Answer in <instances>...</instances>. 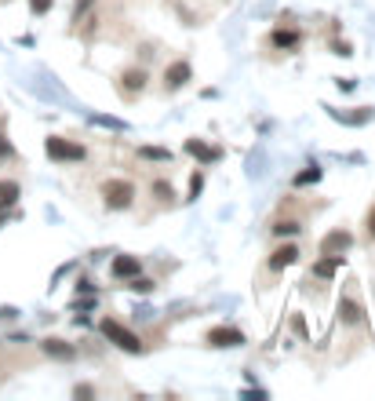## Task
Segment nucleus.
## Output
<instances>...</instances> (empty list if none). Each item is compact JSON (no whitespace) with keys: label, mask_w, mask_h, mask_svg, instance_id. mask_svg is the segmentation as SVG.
Masks as SVG:
<instances>
[{"label":"nucleus","mask_w":375,"mask_h":401,"mask_svg":"<svg viewBox=\"0 0 375 401\" xmlns=\"http://www.w3.org/2000/svg\"><path fill=\"white\" fill-rule=\"evenodd\" d=\"M135 201V186L128 179H106L102 183V204L109 212H124V208H132Z\"/></svg>","instance_id":"1"},{"label":"nucleus","mask_w":375,"mask_h":401,"mask_svg":"<svg viewBox=\"0 0 375 401\" xmlns=\"http://www.w3.org/2000/svg\"><path fill=\"white\" fill-rule=\"evenodd\" d=\"M102 335H106L109 343H117L121 350H128V354H142V340H139L132 328H124L121 321H109V317H106V321H102Z\"/></svg>","instance_id":"2"},{"label":"nucleus","mask_w":375,"mask_h":401,"mask_svg":"<svg viewBox=\"0 0 375 401\" xmlns=\"http://www.w3.org/2000/svg\"><path fill=\"white\" fill-rule=\"evenodd\" d=\"M44 150H47V157H52V160H84V157H88V150L80 146V142L59 139V135L47 139V142H44Z\"/></svg>","instance_id":"3"},{"label":"nucleus","mask_w":375,"mask_h":401,"mask_svg":"<svg viewBox=\"0 0 375 401\" xmlns=\"http://www.w3.org/2000/svg\"><path fill=\"white\" fill-rule=\"evenodd\" d=\"M350 245H353V234L350 230H332V234H324V241H321V255L342 259V252H346Z\"/></svg>","instance_id":"4"},{"label":"nucleus","mask_w":375,"mask_h":401,"mask_svg":"<svg viewBox=\"0 0 375 401\" xmlns=\"http://www.w3.org/2000/svg\"><path fill=\"white\" fill-rule=\"evenodd\" d=\"M204 340H208V347H244V332H240V328L219 325V328H211Z\"/></svg>","instance_id":"5"},{"label":"nucleus","mask_w":375,"mask_h":401,"mask_svg":"<svg viewBox=\"0 0 375 401\" xmlns=\"http://www.w3.org/2000/svg\"><path fill=\"white\" fill-rule=\"evenodd\" d=\"M190 77H193V66L178 59V62H171V66H164V88H171V91H175V88H183Z\"/></svg>","instance_id":"6"},{"label":"nucleus","mask_w":375,"mask_h":401,"mask_svg":"<svg viewBox=\"0 0 375 401\" xmlns=\"http://www.w3.org/2000/svg\"><path fill=\"white\" fill-rule=\"evenodd\" d=\"M142 270V263H139V255H117L113 259V278H121V281H128V278H135Z\"/></svg>","instance_id":"7"},{"label":"nucleus","mask_w":375,"mask_h":401,"mask_svg":"<svg viewBox=\"0 0 375 401\" xmlns=\"http://www.w3.org/2000/svg\"><path fill=\"white\" fill-rule=\"evenodd\" d=\"M299 259V248L296 245H281L273 255H270V270H284V266H291Z\"/></svg>","instance_id":"8"},{"label":"nucleus","mask_w":375,"mask_h":401,"mask_svg":"<svg viewBox=\"0 0 375 401\" xmlns=\"http://www.w3.org/2000/svg\"><path fill=\"white\" fill-rule=\"evenodd\" d=\"M44 354H47V358H59V361H73L77 350H73L66 340H44Z\"/></svg>","instance_id":"9"},{"label":"nucleus","mask_w":375,"mask_h":401,"mask_svg":"<svg viewBox=\"0 0 375 401\" xmlns=\"http://www.w3.org/2000/svg\"><path fill=\"white\" fill-rule=\"evenodd\" d=\"M19 183L15 179H0V212H8V208H15V201H19Z\"/></svg>","instance_id":"10"},{"label":"nucleus","mask_w":375,"mask_h":401,"mask_svg":"<svg viewBox=\"0 0 375 401\" xmlns=\"http://www.w3.org/2000/svg\"><path fill=\"white\" fill-rule=\"evenodd\" d=\"M339 317L346 321V325H361V321H365V310L357 307L353 299H342V303H339Z\"/></svg>","instance_id":"11"},{"label":"nucleus","mask_w":375,"mask_h":401,"mask_svg":"<svg viewBox=\"0 0 375 401\" xmlns=\"http://www.w3.org/2000/svg\"><path fill=\"white\" fill-rule=\"evenodd\" d=\"M121 84H124V91H128V95L142 91V88H146V70H124Z\"/></svg>","instance_id":"12"},{"label":"nucleus","mask_w":375,"mask_h":401,"mask_svg":"<svg viewBox=\"0 0 375 401\" xmlns=\"http://www.w3.org/2000/svg\"><path fill=\"white\" fill-rule=\"evenodd\" d=\"M186 153L201 157V160H219V150L215 146H204L201 139H186Z\"/></svg>","instance_id":"13"},{"label":"nucleus","mask_w":375,"mask_h":401,"mask_svg":"<svg viewBox=\"0 0 375 401\" xmlns=\"http://www.w3.org/2000/svg\"><path fill=\"white\" fill-rule=\"evenodd\" d=\"M273 47H296L303 37H299V29H273Z\"/></svg>","instance_id":"14"},{"label":"nucleus","mask_w":375,"mask_h":401,"mask_svg":"<svg viewBox=\"0 0 375 401\" xmlns=\"http://www.w3.org/2000/svg\"><path fill=\"white\" fill-rule=\"evenodd\" d=\"M332 117L335 121H346V124H365V121H372V109L361 106V114H339V109H332Z\"/></svg>","instance_id":"15"},{"label":"nucleus","mask_w":375,"mask_h":401,"mask_svg":"<svg viewBox=\"0 0 375 401\" xmlns=\"http://www.w3.org/2000/svg\"><path fill=\"white\" fill-rule=\"evenodd\" d=\"M339 263H342V259H332V255H324V259H321V263L314 266V274H317V278H332Z\"/></svg>","instance_id":"16"},{"label":"nucleus","mask_w":375,"mask_h":401,"mask_svg":"<svg viewBox=\"0 0 375 401\" xmlns=\"http://www.w3.org/2000/svg\"><path fill=\"white\" fill-rule=\"evenodd\" d=\"M317 179H321V168H317V165H309L306 172L296 175V186H309V183H317Z\"/></svg>","instance_id":"17"},{"label":"nucleus","mask_w":375,"mask_h":401,"mask_svg":"<svg viewBox=\"0 0 375 401\" xmlns=\"http://www.w3.org/2000/svg\"><path fill=\"white\" fill-rule=\"evenodd\" d=\"M139 157H146V160H171V153H168V150H160V146H142Z\"/></svg>","instance_id":"18"},{"label":"nucleus","mask_w":375,"mask_h":401,"mask_svg":"<svg viewBox=\"0 0 375 401\" xmlns=\"http://www.w3.org/2000/svg\"><path fill=\"white\" fill-rule=\"evenodd\" d=\"M296 230H299V222H291V219H281V222H273V234H277V237H291Z\"/></svg>","instance_id":"19"},{"label":"nucleus","mask_w":375,"mask_h":401,"mask_svg":"<svg viewBox=\"0 0 375 401\" xmlns=\"http://www.w3.org/2000/svg\"><path fill=\"white\" fill-rule=\"evenodd\" d=\"M153 194H157V201H171V197H175V190H171V183L157 179V183H153Z\"/></svg>","instance_id":"20"},{"label":"nucleus","mask_w":375,"mask_h":401,"mask_svg":"<svg viewBox=\"0 0 375 401\" xmlns=\"http://www.w3.org/2000/svg\"><path fill=\"white\" fill-rule=\"evenodd\" d=\"M128 288H132V292H142V296H146V292H153V281H146V278H139V274H135V278H128Z\"/></svg>","instance_id":"21"},{"label":"nucleus","mask_w":375,"mask_h":401,"mask_svg":"<svg viewBox=\"0 0 375 401\" xmlns=\"http://www.w3.org/2000/svg\"><path fill=\"white\" fill-rule=\"evenodd\" d=\"M201 190H204V175L197 172V175H193V179H190V197L197 201V194H201Z\"/></svg>","instance_id":"22"},{"label":"nucleus","mask_w":375,"mask_h":401,"mask_svg":"<svg viewBox=\"0 0 375 401\" xmlns=\"http://www.w3.org/2000/svg\"><path fill=\"white\" fill-rule=\"evenodd\" d=\"M55 0H29V8H33V15H44V11H52Z\"/></svg>","instance_id":"23"},{"label":"nucleus","mask_w":375,"mask_h":401,"mask_svg":"<svg viewBox=\"0 0 375 401\" xmlns=\"http://www.w3.org/2000/svg\"><path fill=\"white\" fill-rule=\"evenodd\" d=\"M365 227H368V237L375 241V208H372V212H368V219H365Z\"/></svg>","instance_id":"24"},{"label":"nucleus","mask_w":375,"mask_h":401,"mask_svg":"<svg viewBox=\"0 0 375 401\" xmlns=\"http://www.w3.org/2000/svg\"><path fill=\"white\" fill-rule=\"evenodd\" d=\"M332 47H335V55H353V52H350V44H346V40H335Z\"/></svg>","instance_id":"25"},{"label":"nucleus","mask_w":375,"mask_h":401,"mask_svg":"<svg viewBox=\"0 0 375 401\" xmlns=\"http://www.w3.org/2000/svg\"><path fill=\"white\" fill-rule=\"evenodd\" d=\"M4 157H11V142L0 135V160H4Z\"/></svg>","instance_id":"26"},{"label":"nucleus","mask_w":375,"mask_h":401,"mask_svg":"<svg viewBox=\"0 0 375 401\" xmlns=\"http://www.w3.org/2000/svg\"><path fill=\"white\" fill-rule=\"evenodd\" d=\"M91 8V0H77V19H80V15H84Z\"/></svg>","instance_id":"27"}]
</instances>
